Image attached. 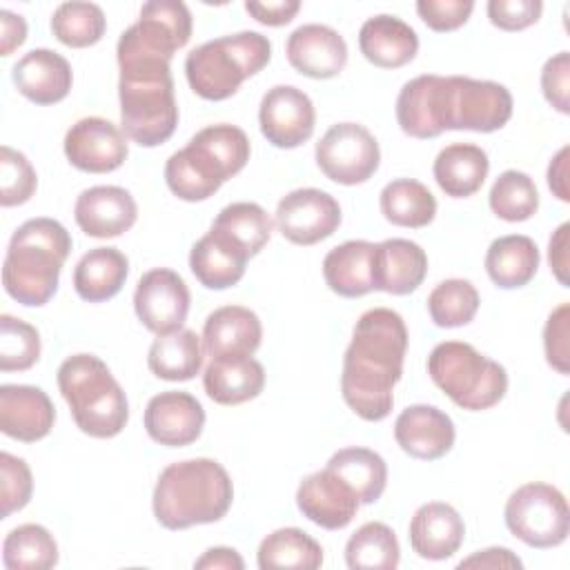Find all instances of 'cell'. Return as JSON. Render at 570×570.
I'll return each mask as SVG.
<instances>
[{
  "instance_id": "obj_1",
  "label": "cell",
  "mask_w": 570,
  "mask_h": 570,
  "mask_svg": "<svg viewBox=\"0 0 570 570\" xmlns=\"http://www.w3.org/2000/svg\"><path fill=\"white\" fill-rule=\"evenodd\" d=\"M405 352L407 327L399 312L372 307L358 316L343 356L341 394L363 421L376 423L392 412Z\"/></svg>"
},
{
  "instance_id": "obj_2",
  "label": "cell",
  "mask_w": 570,
  "mask_h": 570,
  "mask_svg": "<svg viewBox=\"0 0 570 570\" xmlns=\"http://www.w3.org/2000/svg\"><path fill=\"white\" fill-rule=\"evenodd\" d=\"M234 501V483L214 459H185L169 463L156 481L151 508L167 530H187L220 521Z\"/></svg>"
},
{
  "instance_id": "obj_3",
  "label": "cell",
  "mask_w": 570,
  "mask_h": 570,
  "mask_svg": "<svg viewBox=\"0 0 570 570\" xmlns=\"http://www.w3.org/2000/svg\"><path fill=\"white\" fill-rule=\"evenodd\" d=\"M71 252L62 223L40 216L24 220L11 236L4 263V292L27 307H42L58 289L60 269Z\"/></svg>"
},
{
  "instance_id": "obj_4",
  "label": "cell",
  "mask_w": 570,
  "mask_h": 570,
  "mask_svg": "<svg viewBox=\"0 0 570 570\" xmlns=\"http://www.w3.org/2000/svg\"><path fill=\"white\" fill-rule=\"evenodd\" d=\"M247 134L229 122L200 129L165 163V183L187 203L207 200L249 160Z\"/></svg>"
},
{
  "instance_id": "obj_5",
  "label": "cell",
  "mask_w": 570,
  "mask_h": 570,
  "mask_svg": "<svg viewBox=\"0 0 570 570\" xmlns=\"http://www.w3.org/2000/svg\"><path fill=\"white\" fill-rule=\"evenodd\" d=\"M120 67V129L140 147L167 142L178 125V105L169 62L136 60Z\"/></svg>"
},
{
  "instance_id": "obj_6",
  "label": "cell",
  "mask_w": 570,
  "mask_h": 570,
  "mask_svg": "<svg viewBox=\"0 0 570 570\" xmlns=\"http://www.w3.org/2000/svg\"><path fill=\"white\" fill-rule=\"evenodd\" d=\"M58 387L73 423L94 439L118 436L129 421L125 390L105 361L94 354H73L58 367Z\"/></svg>"
},
{
  "instance_id": "obj_7",
  "label": "cell",
  "mask_w": 570,
  "mask_h": 570,
  "mask_svg": "<svg viewBox=\"0 0 570 570\" xmlns=\"http://www.w3.org/2000/svg\"><path fill=\"white\" fill-rule=\"evenodd\" d=\"M272 58V42L258 31L220 36L191 49L185 58V76L191 91L205 100H227L256 76Z\"/></svg>"
},
{
  "instance_id": "obj_8",
  "label": "cell",
  "mask_w": 570,
  "mask_h": 570,
  "mask_svg": "<svg viewBox=\"0 0 570 570\" xmlns=\"http://www.w3.org/2000/svg\"><path fill=\"white\" fill-rule=\"evenodd\" d=\"M432 383L461 410L494 407L508 392V372L465 341H443L428 356Z\"/></svg>"
},
{
  "instance_id": "obj_9",
  "label": "cell",
  "mask_w": 570,
  "mask_h": 570,
  "mask_svg": "<svg viewBox=\"0 0 570 570\" xmlns=\"http://www.w3.org/2000/svg\"><path fill=\"white\" fill-rule=\"evenodd\" d=\"M191 38V13L178 0H151L140 9V18L120 33L118 65L134 60L171 62L174 53Z\"/></svg>"
},
{
  "instance_id": "obj_10",
  "label": "cell",
  "mask_w": 570,
  "mask_h": 570,
  "mask_svg": "<svg viewBox=\"0 0 570 570\" xmlns=\"http://www.w3.org/2000/svg\"><path fill=\"white\" fill-rule=\"evenodd\" d=\"M503 519L510 534L530 548H557L570 532V510L563 492L541 481L517 488L505 501Z\"/></svg>"
},
{
  "instance_id": "obj_11",
  "label": "cell",
  "mask_w": 570,
  "mask_h": 570,
  "mask_svg": "<svg viewBox=\"0 0 570 570\" xmlns=\"http://www.w3.org/2000/svg\"><path fill=\"white\" fill-rule=\"evenodd\" d=\"M512 94L494 80L448 76L445 129L490 134L512 118Z\"/></svg>"
},
{
  "instance_id": "obj_12",
  "label": "cell",
  "mask_w": 570,
  "mask_h": 570,
  "mask_svg": "<svg viewBox=\"0 0 570 570\" xmlns=\"http://www.w3.org/2000/svg\"><path fill=\"white\" fill-rule=\"evenodd\" d=\"M318 169L338 185L370 180L381 163V149L372 131L358 122L332 125L314 149Z\"/></svg>"
},
{
  "instance_id": "obj_13",
  "label": "cell",
  "mask_w": 570,
  "mask_h": 570,
  "mask_svg": "<svg viewBox=\"0 0 570 570\" xmlns=\"http://www.w3.org/2000/svg\"><path fill=\"white\" fill-rule=\"evenodd\" d=\"M341 218V205L332 194L303 187L278 200L274 225L281 236L294 245H316L338 229Z\"/></svg>"
},
{
  "instance_id": "obj_14",
  "label": "cell",
  "mask_w": 570,
  "mask_h": 570,
  "mask_svg": "<svg viewBox=\"0 0 570 570\" xmlns=\"http://www.w3.org/2000/svg\"><path fill=\"white\" fill-rule=\"evenodd\" d=\"M189 303L191 296L187 283L169 267H154L145 272L134 292L136 316L156 336L183 330Z\"/></svg>"
},
{
  "instance_id": "obj_15",
  "label": "cell",
  "mask_w": 570,
  "mask_h": 570,
  "mask_svg": "<svg viewBox=\"0 0 570 570\" xmlns=\"http://www.w3.org/2000/svg\"><path fill=\"white\" fill-rule=\"evenodd\" d=\"M261 134L278 149H294L314 134L316 109L312 98L294 85L267 89L258 107Z\"/></svg>"
},
{
  "instance_id": "obj_16",
  "label": "cell",
  "mask_w": 570,
  "mask_h": 570,
  "mask_svg": "<svg viewBox=\"0 0 570 570\" xmlns=\"http://www.w3.org/2000/svg\"><path fill=\"white\" fill-rule=\"evenodd\" d=\"M65 156L80 171L107 174L127 160L129 145L122 129L111 120L87 116L67 129Z\"/></svg>"
},
{
  "instance_id": "obj_17",
  "label": "cell",
  "mask_w": 570,
  "mask_h": 570,
  "mask_svg": "<svg viewBox=\"0 0 570 570\" xmlns=\"http://www.w3.org/2000/svg\"><path fill=\"white\" fill-rule=\"evenodd\" d=\"M142 421L151 441L167 448H183L203 434L205 410L189 392L167 390L149 399Z\"/></svg>"
},
{
  "instance_id": "obj_18",
  "label": "cell",
  "mask_w": 570,
  "mask_h": 570,
  "mask_svg": "<svg viewBox=\"0 0 570 570\" xmlns=\"http://www.w3.org/2000/svg\"><path fill=\"white\" fill-rule=\"evenodd\" d=\"M296 505L312 523L325 530H343L356 517V492L330 468L305 476L296 490Z\"/></svg>"
},
{
  "instance_id": "obj_19",
  "label": "cell",
  "mask_w": 570,
  "mask_h": 570,
  "mask_svg": "<svg viewBox=\"0 0 570 570\" xmlns=\"http://www.w3.org/2000/svg\"><path fill=\"white\" fill-rule=\"evenodd\" d=\"M448 76L423 73L403 85L396 98V122L412 138H436L445 131Z\"/></svg>"
},
{
  "instance_id": "obj_20",
  "label": "cell",
  "mask_w": 570,
  "mask_h": 570,
  "mask_svg": "<svg viewBox=\"0 0 570 570\" xmlns=\"http://www.w3.org/2000/svg\"><path fill=\"white\" fill-rule=\"evenodd\" d=\"M73 218L91 238H116L129 232L138 218L134 196L118 185H96L76 198Z\"/></svg>"
},
{
  "instance_id": "obj_21",
  "label": "cell",
  "mask_w": 570,
  "mask_h": 570,
  "mask_svg": "<svg viewBox=\"0 0 570 570\" xmlns=\"http://www.w3.org/2000/svg\"><path fill=\"white\" fill-rule=\"evenodd\" d=\"M289 65L316 80L338 76L347 65V45L343 36L327 24H301L296 27L285 45Z\"/></svg>"
},
{
  "instance_id": "obj_22",
  "label": "cell",
  "mask_w": 570,
  "mask_h": 570,
  "mask_svg": "<svg viewBox=\"0 0 570 570\" xmlns=\"http://www.w3.org/2000/svg\"><path fill=\"white\" fill-rule=\"evenodd\" d=\"M394 439L405 454L421 461H436L452 450L456 430L443 410L419 403L396 416Z\"/></svg>"
},
{
  "instance_id": "obj_23",
  "label": "cell",
  "mask_w": 570,
  "mask_h": 570,
  "mask_svg": "<svg viewBox=\"0 0 570 570\" xmlns=\"http://www.w3.org/2000/svg\"><path fill=\"white\" fill-rule=\"evenodd\" d=\"M56 421V407L49 394L36 385H2L0 387V430L2 434L36 443L45 439Z\"/></svg>"
},
{
  "instance_id": "obj_24",
  "label": "cell",
  "mask_w": 570,
  "mask_h": 570,
  "mask_svg": "<svg viewBox=\"0 0 570 570\" xmlns=\"http://www.w3.org/2000/svg\"><path fill=\"white\" fill-rule=\"evenodd\" d=\"M261 338L263 325L258 314L243 305H223L203 325V347L212 358L254 356Z\"/></svg>"
},
{
  "instance_id": "obj_25",
  "label": "cell",
  "mask_w": 570,
  "mask_h": 570,
  "mask_svg": "<svg viewBox=\"0 0 570 570\" xmlns=\"http://www.w3.org/2000/svg\"><path fill=\"white\" fill-rule=\"evenodd\" d=\"M16 89L36 105H56L71 91L73 73L65 56L51 49L27 51L11 69Z\"/></svg>"
},
{
  "instance_id": "obj_26",
  "label": "cell",
  "mask_w": 570,
  "mask_h": 570,
  "mask_svg": "<svg viewBox=\"0 0 570 570\" xmlns=\"http://www.w3.org/2000/svg\"><path fill=\"white\" fill-rule=\"evenodd\" d=\"M465 539L461 514L443 501H430L416 508L410 521V546L421 559H450Z\"/></svg>"
},
{
  "instance_id": "obj_27",
  "label": "cell",
  "mask_w": 570,
  "mask_h": 570,
  "mask_svg": "<svg viewBox=\"0 0 570 570\" xmlns=\"http://www.w3.org/2000/svg\"><path fill=\"white\" fill-rule=\"evenodd\" d=\"M358 49L374 67L399 69L414 60L419 51V36L399 16L379 13L363 22L358 31Z\"/></svg>"
},
{
  "instance_id": "obj_28",
  "label": "cell",
  "mask_w": 570,
  "mask_h": 570,
  "mask_svg": "<svg viewBox=\"0 0 570 570\" xmlns=\"http://www.w3.org/2000/svg\"><path fill=\"white\" fill-rule=\"evenodd\" d=\"M428 274L423 247L407 238H387L374 247V289L394 296L412 294Z\"/></svg>"
},
{
  "instance_id": "obj_29",
  "label": "cell",
  "mask_w": 570,
  "mask_h": 570,
  "mask_svg": "<svg viewBox=\"0 0 570 570\" xmlns=\"http://www.w3.org/2000/svg\"><path fill=\"white\" fill-rule=\"evenodd\" d=\"M247 261L249 256L234 240L212 227L189 252V269L207 289H227L236 285L245 274Z\"/></svg>"
},
{
  "instance_id": "obj_30",
  "label": "cell",
  "mask_w": 570,
  "mask_h": 570,
  "mask_svg": "<svg viewBox=\"0 0 570 570\" xmlns=\"http://www.w3.org/2000/svg\"><path fill=\"white\" fill-rule=\"evenodd\" d=\"M374 247L370 240H345L323 258L327 287L345 298H358L374 289Z\"/></svg>"
},
{
  "instance_id": "obj_31",
  "label": "cell",
  "mask_w": 570,
  "mask_h": 570,
  "mask_svg": "<svg viewBox=\"0 0 570 570\" xmlns=\"http://www.w3.org/2000/svg\"><path fill=\"white\" fill-rule=\"evenodd\" d=\"M203 387L218 405H240L265 387V370L252 358H212L203 372Z\"/></svg>"
},
{
  "instance_id": "obj_32",
  "label": "cell",
  "mask_w": 570,
  "mask_h": 570,
  "mask_svg": "<svg viewBox=\"0 0 570 570\" xmlns=\"http://www.w3.org/2000/svg\"><path fill=\"white\" fill-rule=\"evenodd\" d=\"M490 171L488 154L472 142H452L443 147L432 165L441 191L450 198H468L481 189Z\"/></svg>"
},
{
  "instance_id": "obj_33",
  "label": "cell",
  "mask_w": 570,
  "mask_h": 570,
  "mask_svg": "<svg viewBox=\"0 0 570 570\" xmlns=\"http://www.w3.org/2000/svg\"><path fill=\"white\" fill-rule=\"evenodd\" d=\"M129 274V261L118 247L89 249L73 269V289L87 303L114 298Z\"/></svg>"
},
{
  "instance_id": "obj_34",
  "label": "cell",
  "mask_w": 570,
  "mask_h": 570,
  "mask_svg": "<svg viewBox=\"0 0 570 570\" xmlns=\"http://www.w3.org/2000/svg\"><path fill=\"white\" fill-rule=\"evenodd\" d=\"M539 247L530 236L508 234L494 238L485 252V272L501 289L528 285L539 269Z\"/></svg>"
},
{
  "instance_id": "obj_35",
  "label": "cell",
  "mask_w": 570,
  "mask_h": 570,
  "mask_svg": "<svg viewBox=\"0 0 570 570\" xmlns=\"http://www.w3.org/2000/svg\"><path fill=\"white\" fill-rule=\"evenodd\" d=\"M203 338L194 330H176L158 336L147 354V365L163 381H189L203 367Z\"/></svg>"
},
{
  "instance_id": "obj_36",
  "label": "cell",
  "mask_w": 570,
  "mask_h": 570,
  "mask_svg": "<svg viewBox=\"0 0 570 570\" xmlns=\"http://www.w3.org/2000/svg\"><path fill=\"white\" fill-rule=\"evenodd\" d=\"M325 468L356 492L361 505L376 503L387 483V465L383 456L370 448H343L330 456Z\"/></svg>"
},
{
  "instance_id": "obj_37",
  "label": "cell",
  "mask_w": 570,
  "mask_h": 570,
  "mask_svg": "<svg viewBox=\"0 0 570 570\" xmlns=\"http://www.w3.org/2000/svg\"><path fill=\"white\" fill-rule=\"evenodd\" d=\"M379 207L385 220L399 227L419 229L434 220L436 198L414 178H396L381 189Z\"/></svg>"
},
{
  "instance_id": "obj_38",
  "label": "cell",
  "mask_w": 570,
  "mask_h": 570,
  "mask_svg": "<svg viewBox=\"0 0 570 570\" xmlns=\"http://www.w3.org/2000/svg\"><path fill=\"white\" fill-rule=\"evenodd\" d=\"M261 570L298 568L316 570L323 566V548L301 528H278L269 532L256 552Z\"/></svg>"
},
{
  "instance_id": "obj_39",
  "label": "cell",
  "mask_w": 570,
  "mask_h": 570,
  "mask_svg": "<svg viewBox=\"0 0 570 570\" xmlns=\"http://www.w3.org/2000/svg\"><path fill=\"white\" fill-rule=\"evenodd\" d=\"M399 561V539L381 521L363 523L345 543V563L352 570H394Z\"/></svg>"
},
{
  "instance_id": "obj_40",
  "label": "cell",
  "mask_w": 570,
  "mask_h": 570,
  "mask_svg": "<svg viewBox=\"0 0 570 570\" xmlns=\"http://www.w3.org/2000/svg\"><path fill=\"white\" fill-rule=\"evenodd\" d=\"M212 229L234 240L249 258L256 256L274 232V220L258 203H232L218 212Z\"/></svg>"
},
{
  "instance_id": "obj_41",
  "label": "cell",
  "mask_w": 570,
  "mask_h": 570,
  "mask_svg": "<svg viewBox=\"0 0 570 570\" xmlns=\"http://www.w3.org/2000/svg\"><path fill=\"white\" fill-rule=\"evenodd\" d=\"M7 570H49L58 563V543L40 523H22L2 541Z\"/></svg>"
},
{
  "instance_id": "obj_42",
  "label": "cell",
  "mask_w": 570,
  "mask_h": 570,
  "mask_svg": "<svg viewBox=\"0 0 570 570\" xmlns=\"http://www.w3.org/2000/svg\"><path fill=\"white\" fill-rule=\"evenodd\" d=\"M488 203L494 216L508 223H523L539 209V191L534 180L519 169H505L492 183Z\"/></svg>"
},
{
  "instance_id": "obj_43",
  "label": "cell",
  "mask_w": 570,
  "mask_h": 570,
  "mask_svg": "<svg viewBox=\"0 0 570 570\" xmlns=\"http://www.w3.org/2000/svg\"><path fill=\"white\" fill-rule=\"evenodd\" d=\"M49 24L58 42L82 49L96 45L105 36L107 18L94 2H62L53 11Z\"/></svg>"
},
{
  "instance_id": "obj_44",
  "label": "cell",
  "mask_w": 570,
  "mask_h": 570,
  "mask_svg": "<svg viewBox=\"0 0 570 570\" xmlns=\"http://www.w3.org/2000/svg\"><path fill=\"white\" fill-rule=\"evenodd\" d=\"M479 305V292L465 278L441 281L428 296V312L436 327L468 325L476 316Z\"/></svg>"
},
{
  "instance_id": "obj_45",
  "label": "cell",
  "mask_w": 570,
  "mask_h": 570,
  "mask_svg": "<svg viewBox=\"0 0 570 570\" xmlns=\"http://www.w3.org/2000/svg\"><path fill=\"white\" fill-rule=\"evenodd\" d=\"M40 334L38 330L11 314L0 316V370L24 372L40 358Z\"/></svg>"
},
{
  "instance_id": "obj_46",
  "label": "cell",
  "mask_w": 570,
  "mask_h": 570,
  "mask_svg": "<svg viewBox=\"0 0 570 570\" xmlns=\"http://www.w3.org/2000/svg\"><path fill=\"white\" fill-rule=\"evenodd\" d=\"M38 187V176L27 156L9 145L0 147V205L16 207L27 203Z\"/></svg>"
},
{
  "instance_id": "obj_47",
  "label": "cell",
  "mask_w": 570,
  "mask_h": 570,
  "mask_svg": "<svg viewBox=\"0 0 570 570\" xmlns=\"http://www.w3.org/2000/svg\"><path fill=\"white\" fill-rule=\"evenodd\" d=\"M33 494V476L24 459L0 452V514L2 519L22 510Z\"/></svg>"
},
{
  "instance_id": "obj_48",
  "label": "cell",
  "mask_w": 570,
  "mask_h": 570,
  "mask_svg": "<svg viewBox=\"0 0 570 570\" xmlns=\"http://www.w3.org/2000/svg\"><path fill=\"white\" fill-rule=\"evenodd\" d=\"M568 321H570V305L561 303L557 309L550 312L546 327H543V352L546 361L559 374L570 372V347H568Z\"/></svg>"
},
{
  "instance_id": "obj_49",
  "label": "cell",
  "mask_w": 570,
  "mask_h": 570,
  "mask_svg": "<svg viewBox=\"0 0 570 570\" xmlns=\"http://www.w3.org/2000/svg\"><path fill=\"white\" fill-rule=\"evenodd\" d=\"M474 11L472 0H419L416 13L419 18L439 33L454 31L468 22Z\"/></svg>"
},
{
  "instance_id": "obj_50",
  "label": "cell",
  "mask_w": 570,
  "mask_h": 570,
  "mask_svg": "<svg viewBox=\"0 0 570 570\" xmlns=\"http://www.w3.org/2000/svg\"><path fill=\"white\" fill-rule=\"evenodd\" d=\"M541 91L552 109L570 114V53L559 51L541 69Z\"/></svg>"
},
{
  "instance_id": "obj_51",
  "label": "cell",
  "mask_w": 570,
  "mask_h": 570,
  "mask_svg": "<svg viewBox=\"0 0 570 570\" xmlns=\"http://www.w3.org/2000/svg\"><path fill=\"white\" fill-rule=\"evenodd\" d=\"M488 18L503 31H521L532 27L543 11L541 0H490Z\"/></svg>"
},
{
  "instance_id": "obj_52",
  "label": "cell",
  "mask_w": 570,
  "mask_h": 570,
  "mask_svg": "<svg viewBox=\"0 0 570 570\" xmlns=\"http://www.w3.org/2000/svg\"><path fill=\"white\" fill-rule=\"evenodd\" d=\"M301 2L298 0H274V2H245V11L261 24L267 27H283L294 20L298 13Z\"/></svg>"
},
{
  "instance_id": "obj_53",
  "label": "cell",
  "mask_w": 570,
  "mask_h": 570,
  "mask_svg": "<svg viewBox=\"0 0 570 570\" xmlns=\"http://www.w3.org/2000/svg\"><path fill=\"white\" fill-rule=\"evenodd\" d=\"M459 568H490V570H521L523 563L521 559L510 550V548H485V550H476L474 554H470L468 559H463L459 563Z\"/></svg>"
},
{
  "instance_id": "obj_54",
  "label": "cell",
  "mask_w": 570,
  "mask_h": 570,
  "mask_svg": "<svg viewBox=\"0 0 570 570\" xmlns=\"http://www.w3.org/2000/svg\"><path fill=\"white\" fill-rule=\"evenodd\" d=\"M568 232H570V223H561L554 234L550 236L548 243V263L550 269L554 274V278L568 287V272H570V258H568Z\"/></svg>"
},
{
  "instance_id": "obj_55",
  "label": "cell",
  "mask_w": 570,
  "mask_h": 570,
  "mask_svg": "<svg viewBox=\"0 0 570 570\" xmlns=\"http://www.w3.org/2000/svg\"><path fill=\"white\" fill-rule=\"evenodd\" d=\"M27 40V22L22 16L2 9L0 11V53L11 56Z\"/></svg>"
},
{
  "instance_id": "obj_56",
  "label": "cell",
  "mask_w": 570,
  "mask_h": 570,
  "mask_svg": "<svg viewBox=\"0 0 570 570\" xmlns=\"http://www.w3.org/2000/svg\"><path fill=\"white\" fill-rule=\"evenodd\" d=\"M194 568H198V570H243L245 561L234 548L216 546V548L205 550L203 557H198L194 561Z\"/></svg>"
},
{
  "instance_id": "obj_57",
  "label": "cell",
  "mask_w": 570,
  "mask_h": 570,
  "mask_svg": "<svg viewBox=\"0 0 570 570\" xmlns=\"http://www.w3.org/2000/svg\"><path fill=\"white\" fill-rule=\"evenodd\" d=\"M568 160H570V147L566 145V147H561V149L552 156V160H550V165H548V187H550V191H552L559 200H563V203L570 200Z\"/></svg>"
}]
</instances>
